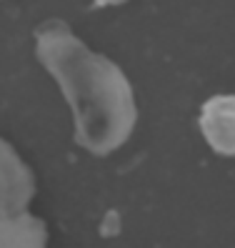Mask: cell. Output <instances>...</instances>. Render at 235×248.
<instances>
[{
	"label": "cell",
	"instance_id": "6da1fadb",
	"mask_svg": "<svg viewBox=\"0 0 235 248\" xmlns=\"http://www.w3.org/2000/svg\"><path fill=\"white\" fill-rule=\"evenodd\" d=\"M35 55L73 110L75 140L93 155L120 148L138 121L125 73L105 55L93 53L63 20H48L35 31Z\"/></svg>",
	"mask_w": 235,
	"mask_h": 248
},
{
	"label": "cell",
	"instance_id": "7a4b0ae2",
	"mask_svg": "<svg viewBox=\"0 0 235 248\" xmlns=\"http://www.w3.org/2000/svg\"><path fill=\"white\" fill-rule=\"evenodd\" d=\"M35 196V181L13 145L0 138V221H10L23 213Z\"/></svg>",
	"mask_w": 235,
	"mask_h": 248
},
{
	"label": "cell",
	"instance_id": "3957f363",
	"mask_svg": "<svg viewBox=\"0 0 235 248\" xmlns=\"http://www.w3.org/2000/svg\"><path fill=\"white\" fill-rule=\"evenodd\" d=\"M200 130L220 155H235V95H215L200 110Z\"/></svg>",
	"mask_w": 235,
	"mask_h": 248
},
{
	"label": "cell",
	"instance_id": "277c9868",
	"mask_svg": "<svg viewBox=\"0 0 235 248\" xmlns=\"http://www.w3.org/2000/svg\"><path fill=\"white\" fill-rule=\"evenodd\" d=\"M45 226L30 213L0 221V248H45Z\"/></svg>",
	"mask_w": 235,
	"mask_h": 248
},
{
	"label": "cell",
	"instance_id": "5b68a950",
	"mask_svg": "<svg viewBox=\"0 0 235 248\" xmlns=\"http://www.w3.org/2000/svg\"><path fill=\"white\" fill-rule=\"evenodd\" d=\"M120 3H125V0H93L95 8H110V5H120Z\"/></svg>",
	"mask_w": 235,
	"mask_h": 248
}]
</instances>
